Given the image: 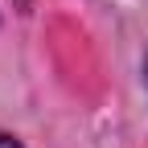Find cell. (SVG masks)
<instances>
[{"label": "cell", "instance_id": "6da1fadb", "mask_svg": "<svg viewBox=\"0 0 148 148\" xmlns=\"http://www.w3.org/2000/svg\"><path fill=\"white\" fill-rule=\"evenodd\" d=\"M0 148H21V144H16L12 136H4V132H0Z\"/></svg>", "mask_w": 148, "mask_h": 148}]
</instances>
